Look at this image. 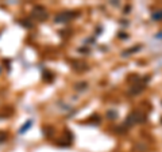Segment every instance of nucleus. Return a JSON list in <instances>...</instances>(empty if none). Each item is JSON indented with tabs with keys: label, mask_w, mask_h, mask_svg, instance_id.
Instances as JSON below:
<instances>
[{
	"label": "nucleus",
	"mask_w": 162,
	"mask_h": 152,
	"mask_svg": "<svg viewBox=\"0 0 162 152\" xmlns=\"http://www.w3.org/2000/svg\"><path fill=\"white\" fill-rule=\"evenodd\" d=\"M146 121V116H144L142 111H132V113L128 114L126 120V125L127 126H132L135 124H142Z\"/></svg>",
	"instance_id": "nucleus-1"
},
{
	"label": "nucleus",
	"mask_w": 162,
	"mask_h": 152,
	"mask_svg": "<svg viewBox=\"0 0 162 152\" xmlns=\"http://www.w3.org/2000/svg\"><path fill=\"white\" fill-rule=\"evenodd\" d=\"M32 16L35 19H38V21H45L47 18V12H46L45 8L39 6V7H35L32 10Z\"/></svg>",
	"instance_id": "nucleus-2"
},
{
	"label": "nucleus",
	"mask_w": 162,
	"mask_h": 152,
	"mask_svg": "<svg viewBox=\"0 0 162 152\" xmlns=\"http://www.w3.org/2000/svg\"><path fill=\"white\" fill-rule=\"evenodd\" d=\"M74 16H77V14H69V12H62L61 15H58L56 18V23L58 22H68L69 19L74 18Z\"/></svg>",
	"instance_id": "nucleus-3"
},
{
	"label": "nucleus",
	"mask_w": 162,
	"mask_h": 152,
	"mask_svg": "<svg viewBox=\"0 0 162 152\" xmlns=\"http://www.w3.org/2000/svg\"><path fill=\"white\" fill-rule=\"evenodd\" d=\"M143 91V86H134V87H132V90H130V94L131 95H137V94H139V92H142Z\"/></svg>",
	"instance_id": "nucleus-4"
},
{
	"label": "nucleus",
	"mask_w": 162,
	"mask_h": 152,
	"mask_svg": "<svg viewBox=\"0 0 162 152\" xmlns=\"http://www.w3.org/2000/svg\"><path fill=\"white\" fill-rule=\"evenodd\" d=\"M151 18L154 19V21H161V19H162V10L153 12V14H151Z\"/></svg>",
	"instance_id": "nucleus-5"
},
{
	"label": "nucleus",
	"mask_w": 162,
	"mask_h": 152,
	"mask_svg": "<svg viewBox=\"0 0 162 152\" xmlns=\"http://www.w3.org/2000/svg\"><path fill=\"white\" fill-rule=\"evenodd\" d=\"M31 124H32L31 121H28V122H26V124H25V125H23V126L20 128V131H19V133H25V132L27 131V129H30V126H31Z\"/></svg>",
	"instance_id": "nucleus-6"
},
{
	"label": "nucleus",
	"mask_w": 162,
	"mask_h": 152,
	"mask_svg": "<svg viewBox=\"0 0 162 152\" xmlns=\"http://www.w3.org/2000/svg\"><path fill=\"white\" fill-rule=\"evenodd\" d=\"M87 87H88V84H87L85 81H82V83H78V84H76V88H77L78 91H80V90H85Z\"/></svg>",
	"instance_id": "nucleus-7"
},
{
	"label": "nucleus",
	"mask_w": 162,
	"mask_h": 152,
	"mask_svg": "<svg viewBox=\"0 0 162 152\" xmlns=\"http://www.w3.org/2000/svg\"><path fill=\"white\" fill-rule=\"evenodd\" d=\"M107 116H108V118H116L118 113H116V111H112V110H109L108 113H107Z\"/></svg>",
	"instance_id": "nucleus-8"
},
{
	"label": "nucleus",
	"mask_w": 162,
	"mask_h": 152,
	"mask_svg": "<svg viewBox=\"0 0 162 152\" xmlns=\"http://www.w3.org/2000/svg\"><path fill=\"white\" fill-rule=\"evenodd\" d=\"M119 38H127L126 33H119Z\"/></svg>",
	"instance_id": "nucleus-9"
}]
</instances>
